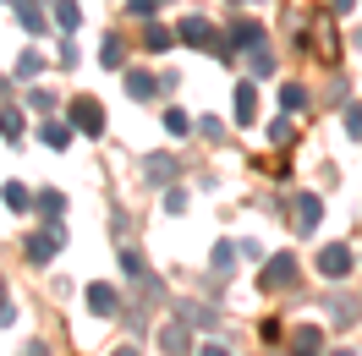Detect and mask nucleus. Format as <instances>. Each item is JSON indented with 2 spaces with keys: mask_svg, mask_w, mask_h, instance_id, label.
<instances>
[{
  "mask_svg": "<svg viewBox=\"0 0 362 356\" xmlns=\"http://www.w3.org/2000/svg\"><path fill=\"white\" fill-rule=\"evenodd\" d=\"M286 356H324V329H318V324H302V329H291V340H286Z\"/></svg>",
  "mask_w": 362,
  "mask_h": 356,
  "instance_id": "obj_8",
  "label": "nucleus"
},
{
  "mask_svg": "<svg viewBox=\"0 0 362 356\" xmlns=\"http://www.w3.org/2000/svg\"><path fill=\"white\" fill-rule=\"evenodd\" d=\"M137 176L148 181V186H170L181 176V165H176V154H143L137 159Z\"/></svg>",
  "mask_w": 362,
  "mask_h": 356,
  "instance_id": "obj_4",
  "label": "nucleus"
},
{
  "mask_svg": "<svg viewBox=\"0 0 362 356\" xmlns=\"http://www.w3.org/2000/svg\"><path fill=\"white\" fill-rule=\"evenodd\" d=\"M176 318H181V324H192V329H214V324H220V318H214V307H204V302H181Z\"/></svg>",
  "mask_w": 362,
  "mask_h": 356,
  "instance_id": "obj_14",
  "label": "nucleus"
},
{
  "mask_svg": "<svg viewBox=\"0 0 362 356\" xmlns=\"http://www.w3.org/2000/svg\"><path fill=\"white\" fill-rule=\"evenodd\" d=\"M291 208H296V220H291L296 230H318V225H324V203H318L313 192H302V198H296Z\"/></svg>",
  "mask_w": 362,
  "mask_h": 356,
  "instance_id": "obj_11",
  "label": "nucleus"
},
{
  "mask_svg": "<svg viewBox=\"0 0 362 356\" xmlns=\"http://www.w3.org/2000/svg\"><path fill=\"white\" fill-rule=\"evenodd\" d=\"M159 0H127V17H143V23H154Z\"/></svg>",
  "mask_w": 362,
  "mask_h": 356,
  "instance_id": "obj_30",
  "label": "nucleus"
},
{
  "mask_svg": "<svg viewBox=\"0 0 362 356\" xmlns=\"http://www.w3.org/2000/svg\"><path fill=\"white\" fill-rule=\"evenodd\" d=\"M170 39H176V33H170L165 23H148V28H143V49H154V55H159V49H170Z\"/></svg>",
  "mask_w": 362,
  "mask_h": 356,
  "instance_id": "obj_20",
  "label": "nucleus"
},
{
  "mask_svg": "<svg viewBox=\"0 0 362 356\" xmlns=\"http://www.w3.org/2000/svg\"><path fill=\"white\" fill-rule=\"evenodd\" d=\"M252 121H258V88L242 83L236 88V126H252Z\"/></svg>",
  "mask_w": 362,
  "mask_h": 356,
  "instance_id": "obj_15",
  "label": "nucleus"
},
{
  "mask_svg": "<svg viewBox=\"0 0 362 356\" xmlns=\"http://www.w3.org/2000/svg\"><path fill=\"white\" fill-rule=\"evenodd\" d=\"M340 121H346V137H357V143H362V105H346Z\"/></svg>",
  "mask_w": 362,
  "mask_h": 356,
  "instance_id": "obj_29",
  "label": "nucleus"
},
{
  "mask_svg": "<svg viewBox=\"0 0 362 356\" xmlns=\"http://www.w3.org/2000/svg\"><path fill=\"white\" fill-rule=\"evenodd\" d=\"M176 39L204 44V49H220V33H214V23H209V17H181V23H176Z\"/></svg>",
  "mask_w": 362,
  "mask_h": 356,
  "instance_id": "obj_7",
  "label": "nucleus"
},
{
  "mask_svg": "<svg viewBox=\"0 0 362 356\" xmlns=\"http://www.w3.org/2000/svg\"><path fill=\"white\" fill-rule=\"evenodd\" d=\"M165 208H170V214H181V208H187V192H181V186H170V192H165Z\"/></svg>",
  "mask_w": 362,
  "mask_h": 356,
  "instance_id": "obj_36",
  "label": "nucleus"
},
{
  "mask_svg": "<svg viewBox=\"0 0 362 356\" xmlns=\"http://www.w3.org/2000/svg\"><path fill=\"white\" fill-rule=\"evenodd\" d=\"M71 126H77L83 137H99V132H105V110H99V99H88V93H83V99H71Z\"/></svg>",
  "mask_w": 362,
  "mask_h": 356,
  "instance_id": "obj_6",
  "label": "nucleus"
},
{
  "mask_svg": "<svg viewBox=\"0 0 362 356\" xmlns=\"http://www.w3.org/2000/svg\"><path fill=\"white\" fill-rule=\"evenodd\" d=\"M0 198H6V208H17V214H28V208H33V198H28L23 181H6V186H0Z\"/></svg>",
  "mask_w": 362,
  "mask_h": 356,
  "instance_id": "obj_18",
  "label": "nucleus"
},
{
  "mask_svg": "<svg viewBox=\"0 0 362 356\" xmlns=\"http://www.w3.org/2000/svg\"><path fill=\"white\" fill-rule=\"evenodd\" d=\"M55 23L66 28V33H71L77 23H83V11H77V0H55Z\"/></svg>",
  "mask_w": 362,
  "mask_h": 356,
  "instance_id": "obj_26",
  "label": "nucleus"
},
{
  "mask_svg": "<svg viewBox=\"0 0 362 356\" xmlns=\"http://www.w3.org/2000/svg\"><path fill=\"white\" fill-rule=\"evenodd\" d=\"M17 23H23L28 33H39V28H45V6H39V0H17Z\"/></svg>",
  "mask_w": 362,
  "mask_h": 356,
  "instance_id": "obj_17",
  "label": "nucleus"
},
{
  "mask_svg": "<svg viewBox=\"0 0 362 356\" xmlns=\"http://www.w3.org/2000/svg\"><path fill=\"white\" fill-rule=\"evenodd\" d=\"M39 66H45V55H39V49H23V61H17V77H33Z\"/></svg>",
  "mask_w": 362,
  "mask_h": 356,
  "instance_id": "obj_32",
  "label": "nucleus"
},
{
  "mask_svg": "<svg viewBox=\"0 0 362 356\" xmlns=\"http://www.w3.org/2000/svg\"><path fill=\"white\" fill-rule=\"evenodd\" d=\"M351 6H357V0H335V11H351Z\"/></svg>",
  "mask_w": 362,
  "mask_h": 356,
  "instance_id": "obj_41",
  "label": "nucleus"
},
{
  "mask_svg": "<svg viewBox=\"0 0 362 356\" xmlns=\"http://www.w3.org/2000/svg\"><path fill=\"white\" fill-rule=\"evenodd\" d=\"M258 39H264V23H258V17H236V23H230V33L220 39V49H214V55H230V49H252Z\"/></svg>",
  "mask_w": 362,
  "mask_h": 356,
  "instance_id": "obj_5",
  "label": "nucleus"
},
{
  "mask_svg": "<svg viewBox=\"0 0 362 356\" xmlns=\"http://www.w3.org/2000/svg\"><path fill=\"white\" fill-rule=\"evenodd\" d=\"M71 132H77L71 121H55V115H45V121H39V143H45V148H66Z\"/></svg>",
  "mask_w": 362,
  "mask_h": 356,
  "instance_id": "obj_12",
  "label": "nucleus"
},
{
  "mask_svg": "<svg viewBox=\"0 0 362 356\" xmlns=\"http://www.w3.org/2000/svg\"><path fill=\"white\" fill-rule=\"evenodd\" d=\"M187 329H192V324H181V318H176V324H165V329L154 334L159 351H165V356H187V351H192V334H187Z\"/></svg>",
  "mask_w": 362,
  "mask_h": 356,
  "instance_id": "obj_9",
  "label": "nucleus"
},
{
  "mask_svg": "<svg viewBox=\"0 0 362 356\" xmlns=\"http://www.w3.org/2000/svg\"><path fill=\"white\" fill-rule=\"evenodd\" d=\"M88 307H93V318H115V312H121L115 285H88Z\"/></svg>",
  "mask_w": 362,
  "mask_h": 356,
  "instance_id": "obj_13",
  "label": "nucleus"
},
{
  "mask_svg": "<svg viewBox=\"0 0 362 356\" xmlns=\"http://www.w3.org/2000/svg\"><path fill=\"white\" fill-rule=\"evenodd\" d=\"M33 208H39L45 220H55V214H66V198H61V192H39V198H33Z\"/></svg>",
  "mask_w": 362,
  "mask_h": 356,
  "instance_id": "obj_23",
  "label": "nucleus"
},
{
  "mask_svg": "<svg viewBox=\"0 0 362 356\" xmlns=\"http://www.w3.org/2000/svg\"><path fill=\"white\" fill-rule=\"evenodd\" d=\"M209 268H214V274H230V268H236V247L220 242V247H214V263H209Z\"/></svg>",
  "mask_w": 362,
  "mask_h": 356,
  "instance_id": "obj_27",
  "label": "nucleus"
},
{
  "mask_svg": "<svg viewBox=\"0 0 362 356\" xmlns=\"http://www.w3.org/2000/svg\"><path fill=\"white\" fill-rule=\"evenodd\" d=\"M280 105H286V110H308V88H302V83H286V88H280Z\"/></svg>",
  "mask_w": 362,
  "mask_h": 356,
  "instance_id": "obj_24",
  "label": "nucleus"
},
{
  "mask_svg": "<svg viewBox=\"0 0 362 356\" xmlns=\"http://www.w3.org/2000/svg\"><path fill=\"white\" fill-rule=\"evenodd\" d=\"M247 66H252V77H269V71H274V49H258V44H252L247 49Z\"/></svg>",
  "mask_w": 362,
  "mask_h": 356,
  "instance_id": "obj_25",
  "label": "nucleus"
},
{
  "mask_svg": "<svg viewBox=\"0 0 362 356\" xmlns=\"http://www.w3.org/2000/svg\"><path fill=\"white\" fill-rule=\"evenodd\" d=\"M110 356H143V351H137V345H115Z\"/></svg>",
  "mask_w": 362,
  "mask_h": 356,
  "instance_id": "obj_39",
  "label": "nucleus"
},
{
  "mask_svg": "<svg viewBox=\"0 0 362 356\" xmlns=\"http://www.w3.org/2000/svg\"><path fill=\"white\" fill-rule=\"evenodd\" d=\"M291 121H286V115H280V121H274V126H269V143H280V148H286V143H291Z\"/></svg>",
  "mask_w": 362,
  "mask_h": 356,
  "instance_id": "obj_33",
  "label": "nucleus"
},
{
  "mask_svg": "<svg viewBox=\"0 0 362 356\" xmlns=\"http://www.w3.org/2000/svg\"><path fill=\"white\" fill-rule=\"evenodd\" d=\"M61 247H66V225H45V230H33V236H28L23 252H28V263H49Z\"/></svg>",
  "mask_w": 362,
  "mask_h": 356,
  "instance_id": "obj_1",
  "label": "nucleus"
},
{
  "mask_svg": "<svg viewBox=\"0 0 362 356\" xmlns=\"http://www.w3.org/2000/svg\"><path fill=\"white\" fill-rule=\"evenodd\" d=\"M329 318H335V324H346V318H351V302H346V296H329Z\"/></svg>",
  "mask_w": 362,
  "mask_h": 356,
  "instance_id": "obj_35",
  "label": "nucleus"
},
{
  "mask_svg": "<svg viewBox=\"0 0 362 356\" xmlns=\"http://www.w3.org/2000/svg\"><path fill=\"white\" fill-rule=\"evenodd\" d=\"M198 132H204L209 143H226V121H214V115H204V121H198Z\"/></svg>",
  "mask_w": 362,
  "mask_h": 356,
  "instance_id": "obj_31",
  "label": "nucleus"
},
{
  "mask_svg": "<svg viewBox=\"0 0 362 356\" xmlns=\"http://www.w3.org/2000/svg\"><path fill=\"white\" fill-rule=\"evenodd\" d=\"M0 137H6V143L23 137V110H17V105H0Z\"/></svg>",
  "mask_w": 362,
  "mask_h": 356,
  "instance_id": "obj_16",
  "label": "nucleus"
},
{
  "mask_svg": "<svg viewBox=\"0 0 362 356\" xmlns=\"http://www.w3.org/2000/svg\"><path fill=\"white\" fill-rule=\"evenodd\" d=\"M121 274H127V280H143V274H148V263H143L137 247H121Z\"/></svg>",
  "mask_w": 362,
  "mask_h": 356,
  "instance_id": "obj_21",
  "label": "nucleus"
},
{
  "mask_svg": "<svg viewBox=\"0 0 362 356\" xmlns=\"http://www.w3.org/2000/svg\"><path fill=\"white\" fill-rule=\"evenodd\" d=\"M192 126H198V121H192V115L181 110V105H170V110H165V132H170V137H187Z\"/></svg>",
  "mask_w": 362,
  "mask_h": 356,
  "instance_id": "obj_19",
  "label": "nucleus"
},
{
  "mask_svg": "<svg viewBox=\"0 0 362 356\" xmlns=\"http://www.w3.org/2000/svg\"><path fill=\"white\" fill-rule=\"evenodd\" d=\"M302 280V263H296L291 252H274L269 263H264V290H291Z\"/></svg>",
  "mask_w": 362,
  "mask_h": 356,
  "instance_id": "obj_2",
  "label": "nucleus"
},
{
  "mask_svg": "<svg viewBox=\"0 0 362 356\" xmlns=\"http://www.w3.org/2000/svg\"><path fill=\"white\" fill-rule=\"evenodd\" d=\"M17 318V307H11V290H6V280H0V329Z\"/></svg>",
  "mask_w": 362,
  "mask_h": 356,
  "instance_id": "obj_34",
  "label": "nucleus"
},
{
  "mask_svg": "<svg viewBox=\"0 0 362 356\" xmlns=\"http://www.w3.org/2000/svg\"><path fill=\"white\" fill-rule=\"evenodd\" d=\"M198 356H230V351H226V345H204Z\"/></svg>",
  "mask_w": 362,
  "mask_h": 356,
  "instance_id": "obj_38",
  "label": "nucleus"
},
{
  "mask_svg": "<svg viewBox=\"0 0 362 356\" xmlns=\"http://www.w3.org/2000/svg\"><path fill=\"white\" fill-rule=\"evenodd\" d=\"M335 356H351V351H335Z\"/></svg>",
  "mask_w": 362,
  "mask_h": 356,
  "instance_id": "obj_42",
  "label": "nucleus"
},
{
  "mask_svg": "<svg viewBox=\"0 0 362 356\" xmlns=\"http://www.w3.org/2000/svg\"><path fill=\"white\" fill-rule=\"evenodd\" d=\"M28 110L49 115V110H55V93H49V88H28Z\"/></svg>",
  "mask_w": 362,
  "mask_h": 356,
  "instance_id": "obj_28",
  "label": "nucleus"
},
{
  "mask_svg": "<svg viewBox=\"0 0 362 356\" xmlns=\"http://www.w3.org/2000/svg\"><path fill=\"white\" fill-rule=\"evenodd\" d=\"M313 268L324 274V280H346L351 268H357V258H351V247H340V242H329L324 252L313 258Z\"/></svg>",
  "mask_w": 362,
  "mask_h": 356,
  "instance_id": "obj_3",
  "label": "nucleus"
},
{
  "mask_svg": "<svg viewBox=\"0 0 362 356\" xmlns=\"http://www.w3.org/2000/svg\"><path fill=\"white\" fill-rule=\"evenodd\" d=\"M99 61H105V66H127V44H121V39H105V44H99Z\"/></svg>",
  "mask_w": 362,
  "mask_h": 356,
  "instance_id": "obj_22",
  "label": "nucleus"
},
{
  "mask_svg": "<svg viewBox=\"0 0 362 356\" xmlns=\"http://www.w3.org/2000/svg\"><path fill=\"white\" fill-rule=\"evenodd\" d=\"M159 93H165V83H159V77H148V71H127V99H132V105H148V99H159Z\"/></svg>",
  "mask_w": 362,
  "mask_h": 356,
  "instance_id": "obj_10",
  "label": "nucleus"
},
{
  "mask_svg": "<svg viewBox=\"0 0 362 356\" xmlns=\"http://www.w3.org/2000/svg\"><path fill=\"white\" fill-rule=\"evenodd\" d=\"M258 334H264V340H269V345H274V340H280V334H286V329H280V318H264V329H258Z\"/></svg>",
  "mask_w": 362,
  "mask_h": 356,
  "instance_id": "obj_37",
  "label": "nucleus"
},
{
  "mask_svg": "<svg viewBox=\"0 0 362 356\" xmlns=\"http://www.w3.org/2000/svg\"><path fill=\"white\" fill-rule=\"evenodd\" d=\"M28 356H49V345H28Z\"/></svg>",
  "mask_w": 362,
  "mask_h": 356,
  "instance_id": "obj_40",
  "label": "nucleus"
}]
</instances>
